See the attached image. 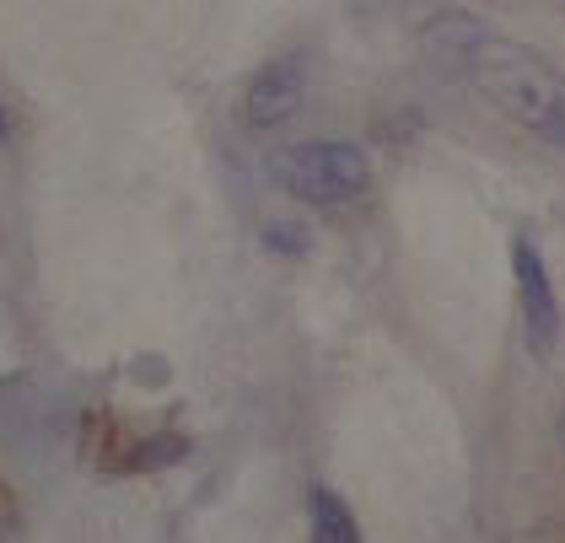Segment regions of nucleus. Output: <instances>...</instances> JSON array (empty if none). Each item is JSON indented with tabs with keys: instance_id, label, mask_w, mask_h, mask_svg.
Instances as JSON below:
<instances>
[{
	"instance_id": "f257e3e1",
	"label": "nucleus",
	"mask_w": 565,
	"mask_h": 543,
	"mask_svg": "<svg viewBox=\"0 0 565 543\" xmlns=\"http://www.w3.org/2000/svg\"><path fill=\"white\" fill-rule=\"evenodd\" d=\"M426 43L436 54L458 60L463 76L507 119H518L522 129H533L539 140H550V146L565 151V76L544 54H533L527 43H512L501 33H490V28H479L475 17H463V11H441L431 22V33H426Z\"/></svg>"
},
{
	"instance_id": "f03ea898",
	"label": "nucleus",
	"mask_w": 565,
	"mask_h": 543,
	"mask_svg": "<svg viewBox=\"0 0 565 543\" xmlns=\"http://www.w3.org/2000/svg\"><path fill=\"white\" fill-rule=\"evenodd\" d=\"M280 183L302 205H345L372 189V162L350 140H307L280 157Z\"/></svg>"
},
{
	"instance_id": "7ed1b4c3",
	"label": "nucleus",
	"mask_w": 565,
	"mask_h": 543,
	"mask_svg": "<svg viewBox=\"0 0 565 543\" xmlns=\"http://www.w3.org/2000/svg\"><path fill=\"white\" fill-rule=\"evenodd\" d=\"M512 275H518V307H522L527 350L544 361V355H555V344H561V296H555V286H550L544 253L533 248L527 237L512 243Z\"/></svg>"
},
{
	"instance_id": "20e7f679",
	"label": "nucleus",
	"mask_w": 565,
	"mask_h": 543,
	"mask_svg": "<svg viewBox=\"0 0 565 543\" xmlns=\"http://www.w3.org/2000/svg\"><path fill=\"white\" fill-rule=\"evenodd\" d=\"M302 92H307L302 54H280V60L259 65V76L243 92V119H248V129H280L302 108Z\"/></svg>"
},
{
	"instance_id": "39448f33",
	"label": "nucleus",
	"mask_w": 565,
	"mask_h": 543,
	"mask_svg": "<svg viewBox=\"0 0 565 543\" xmlns=\"http://www.w3.org/2000/svg\"><path fill=\"white\" fill-rule=\"evenodd\" d=\"M307 517H312V543H361L355 511L334 490H312L307 496Z\"/></svg>"
},
{
	"instance_id": "423d86ee",
	"label": "nucleus",
	"mask_w": 565,
	"mask_h": 543,
	"mask_svg": "<svg viewBox=\"0 0 565 543\" xmlns=\"http://www.w3.org/2000/svg\"><path fill=\"white\" fill-rule=\"evenodd\" d=\"M264 243L275 253H307V226H291V221H269Z\"/></svg>"
},
{
	"instance_id": "0eeeda50",
	"label": "nucleus",
	"mask_w": 565,
	"mask_h": 543,
	"mask_svg": "<svg viewBox=\"0 0 565 543\" xmlns=\"http://www.w3.org/2000/svg\"><path fill=\"white\" fill-rule=\"evenodd\" d=\"M6 129H11V119H6V108H0V140H6Z\"/></svg>"
},
{
	"instance_id": "6e6552de",
	"label": "nucleus",
	"mask_w": 565,
	"mask_h": 543,
	"mask_svg": "<svg viewBox=\"0 0 565 543\" xmlns=\"http://www.w3.org/2000/svg\"><path fill=\"white\" fill-rule=\"evenodd\" d=\"M0 533H6V522H0Z\"/></svg>"
}]
</instances>
